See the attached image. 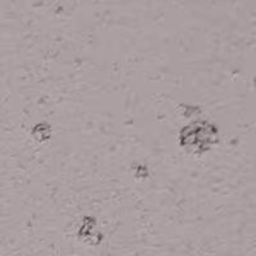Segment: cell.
<instances>
[{"instance_id":"6da1fadb","label":"cell","mask_w":256,"mask_h":256,"mask_svg":"<svg viewBox=\"0 0 256 256\" xmlns=\"http://www.w3.org/2000/svg\"><path fill=\"white\" fill-rule=\"evenodd\" d=\"M219 132L216 126L206 120L194 122L182 128L180 136V145L188 154H202L209 152L218 141Z\"/></svg>"}]
</instances>
